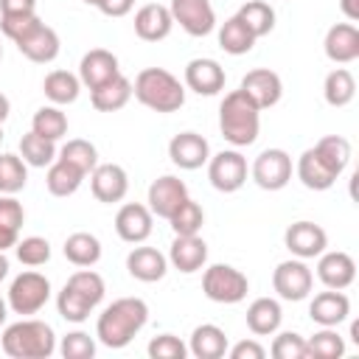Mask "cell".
<instances>
[{
	"instance_id": "6da1fadb",
	"label": "cell",
	"mask_w": 359,
	"mask_h": 359,
	"mask_svg": "<svg viewBox=\"0 0 359 359\" xmlns=\"http://www.w3.org/2000/svg\"><path fill=\"white\" fill-rule=\"evenodd\" d=\"M149 323V306L140 297H118L112 300L95 323V337L101 345L118 351L126 348Z\"/></svg>"
},
{
	"instance_id": "7a4b0ae2",
	"label": "cell",
	"mask_w": 359,
	"mask_h": 359,
	"mask_svg": "<svg viewBox=\"0 0 359 359\" xmlns=\"http://www.w3.org/2000/svg\"><path fill=\"white\" fill-rule=\"evenodd\" d=\"M132 95L151 112H177L185 104V84L165 67H143L135 76Z\"/></svg>"
},
{
	"instance_id": "3957f363",
	"label": "cell",
	"mask_w": 359,
	"mask_h": 359,
	"mask_svg": "<svg viewBox=\"0 0 359 359\" xmlns=\"http://www.w3.org/2000/svg\"><path fill=\"white\" fill-rule=\"evenodd\" d=\"M219 129L230 146H252L261 129V109L241 90H230L219 104Z\"/></svg>"
},
{
	"instance_id": "277c9868",
	"label": "cell",
	"mask_w": 359,
	"mask_h": 359,
	"mask_svg": "<svg viewBox=\"0 0 359 359\" xmlns=\"http://www.w3.org/2000/svg\"><path fill=\"white\" fill-rule=\"evenodd\" d=\"M0 345H3V353L11 359H48L56 351V334L48 323L22 317L6 325Z\"/></svg>"
},
{
	"instance_id": "5b68a950",
	"label": "cell",
	"mask_w": 359,
	"mask_h": 359,
	"mask_svg": "<svg viewBox=\"0 0 359 359\" xmlns=\"http://www.w3.org/2000/svg\"><path fill=\"white\" fill-rule=\"evenodd\" d=\"M202 292L213 303L233 306V303H241L247 297L250 280L241 269H236L230 264H210L202 275Z\"/></svg>"
},
{
	"instance_id": "8992f818",
	"label": "cell",
	"mask_w": 359,
	"mask_h": 359,
	"mask_svg": "<svg viewBox=\"0 0 359 359\" xmlns=\"http://www.w3.org/2000/svg\"><path fill=\"white\" fill-rule=\"evenodd\" d=\"M48 300H50V280H48L42 272H34V269L20 272V275L11 280L8 292H6L8 309H11L14 314H22V317L36 314Z\"/></svg>"
},
{
	"instance_id": "52a82bcc",
	"label": "cell",
	"mask_w": 359,
	"mask_h": 359,
	"mask_svg": "<svg viewBox=\"0 0 359 359\" xmlns=\"http://www.w3.org/2000/svg\"><path fill=\"white\" fill-rule=\"evenodd\" d=\"M311 286H314V275L303 258L280 261L272 272V289L278 292L280 300H292V303L306 300Z\"/></svg>"
},
{
	"instance_id": "ba28073f",
	"label": "cell",
	"mask_w": 359,
	"mask_h": 359,
	"mask_svg": "<svg viewBox=\"0 0 359 359\" xmlns=\"http://www.w3.org/2000/svg\"><path fill=\"white\" fill-rule=\"evenodd\" d=\"M208 180L216 191L233 194L247 182V160L238 149H222L208 160Z\"/></svg>"
},
{
	"instance_id": "9c48e42d",
	"label": "cell",
	"mask_w": 359,
	"mask_h": 359,
	"mask_svg": "<svg viewBox=\"0 0 359 359\" xmlns=\"http://www.w3.org/2000/svg\"><path fill=\"white\" fill-rule=\"evenodd\" d=\"M252 180L264 191H280L292 180V157L283 149H264L250 168Z\"/></svg>"
},
{
	"instance_id": "30bf717a",
	"label": "cell",
	"mask_w": 359,
	"mask_h": 359,
	"mask_svg": "<svg viewBox=\"0 0 359 359\" xmlns=\"http://www.w3.org/2000/svg\"><path fill=\"white\" fill-rule=\"evenodd\" d=\"M168 11L174 25H180L188 36H208L216 28V11L210 0H171Z\"/></svg>"
},
{
	"instance_id": "8fae6325",
	"label": "cell",
	"mask_w": 359,
	"mask_h": 359,
	"mask_svg": "<svg viewBox=\"0 0 359 359\" xmlns=\"http://www.w3.org/2000/svg\"><path fill=\"white\" fill-rule=\"evenodd\" d=\"M238 90H241L258 109H269V107H275V104L280 101V95H283V81H280V76H278L275 70H269V67H255V70H250V73L241 79Z\"/></svg>"
},
{
	"instance_id": "7c38bea8",
	"label": "cell",
	"mask_w": 359,
	"mask_h": 359,
	"mask_svg": "<svg viewBox=\"0 0 359 359\" xmlns=\"http://www.w3.org/2000/svg\"><path fill=\"white\" fill-rule=\"evenodd\" d=\"M90 191L104 205L121 202L126 196V191H129V174H126V168L118 165V163H98L90 171Z\"/></svg>"
},
{
	"instance_id": "4fadbf2b",
	"label": "cell",
	"mask_w": 359,
	"mask_h": 359,
	"mask_svg": "<svg viewBox=\"0 0 359 359\" xmlns=\"http://www.w3.org/2000/svg\"><path fill=\"white\" fill-rule=\"evenodd\" d=\"M151 227H154V213L149 210V205L126 202L115 213V233L126 244H143L151 236Z\"/></svg>"
},
{
	"instance_id": "5bb4252c",
	"label": "cell",
	"mask_w": 359,
	"mask_h": 359,
	"mask_svg": "<svg viewBox=\"0 0 359 359\" xmlns=\"http://www.w3.org/2000/svg\"><path fill=\"white\" fill-rule=\"evenodd\" d=\"M283 244L294 258H317L328 247V233L314 222H294L283 233Z\"/></svg>"
},
{
	"instance_id": "9a60e30c",
	"label": "cell",
	"mask_w": 359,
	"mask_h": 359,
	"mask_svg": "<svg viewBox=\"0 0 359 359\" xmlns=\"http://www.w3.org/2000/svg\"><path fill=\"white\" fill-rule=\"evenodd\" d=\"M14 45H17V50H20L28 62H34V65H48V62H53V59L59 56V50H62L59 34H56L50 25H45L42 20H39L22 39H17Z\"/></svg>"
},
{
	"instance_id": "2e32d148",
	"label": "cell",
	"mask_w": 359,
	"mask_h": 359,
	"mask_svg": "<svg viewBox=\"0 0 359 359\" xmlns=\"http://www.w3.org/2000/svg\"><path fill=\"white\" fill-rule=\"evenodd\" d=\"M185 199H188V185H185L180 177H174V174L157 177V180L149 185V196H146L149 210H151L154 216H160V219H168Z\"/></svg>"
},
{
	"instance_id": "e0dca14e",
	"label": "cell",
	"mask_w": 359,
	"mask_h": 359,
	"mask_svg": "<svg viewBox=\"0 0 359 359\" xmlns=\"http://www.w3.org/2000/svg\"><path fill=\"white\" fill-rule=\"evenodd\" d=\"M168 157L182 171H196L210 160V143L196 132H180L168 143Z\"/></svg>"
},
{
	"instance_id": "ac0fdd59",
	"label": "cell",
	"mask_w": 359,
	"mask_h": 359,
	"mask_svg": "<svg viewBox=\"0 0 359 359\" xmlns=\"http://www.w3.org/2000/svg\"><path fill=\"white\" fill-rule=\"evenodd\" d=\"M224 67L216 62V59H208V56H199V59H191L185 65V87L194 90L196 95H216L224 90Z\"/></svg>"
},
{
	"instance_id": "d6986e66",
	"label": "cell",
	"mask_w": 359,
	"mask_h": 359,
	"mask_svg": "<svg viewBox=\"0 0 359 359\" xmlns=\"http://www.w3.org/2000/svg\"><path fill=\"white\" fill-rule=\"evenodd\" d=\"M317 278L325 289H348L356 280V261L342 252V250H331V252H320L317 255Z\"/></svg>"
},
{
	"instance_id": "ffe728a7",
	"label": "cell",
	"mask_w": 359,
	"mask_h": 359,
	"mask_svg": "<svg viewBox=\"0 0 359 359\" xmlns=\"http://www.w3.org/2000/svg\"><path fill=\"white\" fill-rule=\"evenodd\" d=\"M351 314V300L342 289H325L320 294H314V300L309 303V317L317 325L325 328H337L339 323H345Z\"/></svg>"
},
{
	"instance_id": "44dd1931",
	"label": "cell",
	"mask_w": 359,
	"mask_h": 359,
	"mask_svg": "<svg viewBox=\"0 0 359 359\" xmlns=\"http://www.w3.org/2000/svg\"><path fill=\"white\" fill-rule=\"evenodd\" d=\"M323 50L334 65H348L359 59V28L353 22H337L325 31Z\"/></svg>"
},
{
	"instance_id": "7402d4cb",
	"label": "cell",
	"mask_w": 359,
	"mask_h": 359,
	"mask_svg": "<svg viewBox=\"0 0 359 359\" xmlns=\"http://www.w3.org/2000/svg\"><path fill=\"white\" fill-rule=\"evenodd\" d=\"M205 261H208V244L199 233L196 236H174L171 250H168V264L174 269L194 275L205 266Z\"/></svg>"
},
{
	"instance_id": "603a6c76",
	"label": "cell",
	"mask_w": 359,
	"mask_h": 359,
	"mask_svg": "<svg viewBox=\"0 0 359 359\" xmlns=\"http://www.w3.org/2000/svg\"><path fill=\"white\" fill-rule=\"evenodd\" d=\"M171 28H174V17L163 3H146L135 14V34L143 42H160L171 34Z\"/></svg>"
},
{
	"instance_id": "cb8c5ba5",
	"label": "cell",
	"mask_w": 359,
	"mask_h": 359,
	"mask_svg": "<svg viewBox=\"0 0 359 359\" xmlns=\"http://www.w3.org/2000/svg\"><path fill=\"white\" fill-rule=\"evenodd\" d=\"M118 73H121L118 56L112 50H107V48H93L79 62V81L84 87H90V90L98 87V84H104V81H109Z\"/></svg>"
},
{
	"instance_id": "d4e9b609",
	"label": "cell",
	"mask_w": 359,
	"mask_h": 359,
	"mask_svg": "<svg viewBox=\"0 0 359 359\" xmlns=\"http://www.w3.org/2000/svg\"><path fill=\"white\" fill-rule=\"evenodd\" d=\"M126 272L140 283L163 280L168 272V258L157 247H135L126 255Z\"/></svg>"
},
{
	"instance_id": "484cf974",
	"label": "cell",
	"mask_w": 359,
	"mask_h": 359,
	"mask_svg": "<svg viewBox=\"0 0 359 359\" xmlns=\"http://www.w3.org/2000/svg\"><path fill=\"white\" fill-rule=\"evenodd\" d=\"M129 98H132V81L123 73H118L109 81H104V84L90 90V104L98 112H118V109H123L129 104Z\"/></svg>"
},
{
	"instance_id": "4316f807",
	"label": "cell",
	"mask_w": 359,
	"mask_h": 359,
	"mask_svg": "<svg viewBox=\"0 0 359 359\" xmlns=\"http://www.w3.org/2000/svg\"><path fill=\"white\" fill-rule=\"evenodd\" d=\"M244 317H247V328L255 337H272L280 328L283 311H280V303L275 297H255L247 306V314Z\"/></svg>"
},
{
	"instance_id": "83f0119b",
	"label": "cell",
	"mask_w": 359,
	"mask_h": 359,
	"mask_svg": "<svg viewBox=\"0 0 359 359\" xmlns=\"http://www.w3.org/2000/svg\"><path fill=\"white\" fill-rule=\"evenodd\" d=\"M188 353L196 359H222L227 353V334L213 323H202L191 331Z\"/></svg>"
},
{
	"instance_id": "f1b7e54d",
	"label": "cell",
	"mask_w": 359,
	"mask_h": 359,
	"mask_svg": "<svg viewBox=\"0 0 359 359\" xmlns=\"http://www.w3.org/2000/svg\"><path fill=\"white\" fill-rule=\"evenodd\" d=\"M297 180L309 188V191H328L334 182H337V174L320 160V154L314 149H306L300 157H297Z\"/></svg>"
},
{
	"instance_id": "f546056e",
	"label": "cell",
	"mask_w": 359,
	"mask_h": 359,
	"mask_svg": "<svg viewBox=\"0 0 359 359\" xmlns=\"http://www.w3.org/2000/svg\"><path fill=\"white\" fill-rule=\"evenodd\" d=\"M84 177H87V174H84L81 168H76L73 163L56 157V160L48 165L45 185H48V191H50L53 196H73V194L81 188Z\"/></svg>"
},
{
	"instance_id": "4dcf8cb0",
	"label": "cell",
	"mask_w": 359,
	"mask_h": 359,
	"mask_svg": "<svg viewBox=\"0 0 359 359\" xmlns=\"http://www.w3.org/2000/svg\"><path fill=\"white\" fill-rule=\"evenodd\" d=\"M42 93H45V98H48L50 104L65 107V104H73V101L79 98L81 81H79V76L70 73V70H50V73L45 76V81H42Z\"/></svg>"
},
{
	"instance_id": "1f68e13d",
	"label": "cell",
	"mask_w": 359,
	"mask_h": 359,
	"mask_svg": "<svg viewBox=\"0 0 359 359\" xmlns=\"http://www.w3.org/2000/svg\"><path fill=\"white\" fill-rule=\"evenodd\" d=\"M65 258L73 264V266H95L101 261V241L93 236V233H70L65 238V247H62Z\"/></svg>"
},
{
	"instance_id": "d6a6232c",
	"label": "cell",
	"mask_w": 359,
	"mask_h": 359,
	"mask_svg": "<svg viewBox=\"0 0 359 359\" xmlns=\"http://www.w3.org/2000/svg\"><path fill=\"white\" fill-rule=\"evenodd\" d=\"M252 45H255V36L250 34V28H247L236 14L227 17V20L219 25V48H222L224 53H230V56H244V53L252 50Z\"/></svg>"
},
{
	"instance_id": "836d02e7",
	"label": "cell",
	"mask_w": 359,
	"mask_h": 359,
	"mask_svg": "<svg viewBox=\"0 0 359 359\" xmlns=\"http://www.w3.org/2000/svg\"><path fill=\"white\" fill-rule=\"evenodd\" d=\"M323 95H325V104H331V107H348L356 95L353 73L345 67H334L323 81Z\"/></svg>"
},
{
	"instance_id": "e575fe53",
	"label": "cell",
	"mask_w": 359,
	"mask_h": 359,
	"mask_svg": "<svg viewBox=\"0 0 359 359\" xmlns=\"http://www.w3.org/2000/svg\"><path fill=\"white\" fill-rule=\"evenodd\" d=\"M311 149L320 154V160H323L337 177H339V174L348 168V163H351V140L342 137V135H325V137H320Z\"/></svg>"
},
{
	"instance_id": "d590c367",
	"label": "cell",
	"mask_w": 359,
	"mask_h": 359,
	"mask_svg": "<svg viewBox=\"0 0 359 359\" xmlns=\"http://www.w3.org/2000/svg\"><path fill=\"white\" fill-rule=\"evenodd\" d=\"M236 17L250 28V34H252L255 39L266 36V34L275 28V8H272L269 3H264V0H247V3L236 11Z\"/></svg>"
},
{
	"instance_id": "8d00e7d4",
	"label": "cell",
	"mask_w": 359,
	"mask_h": 359,
	"mask_svg": "<svg viewBox=\"0 0 359 359\" xmlns=\"http://www.w3.org/2000/svg\"><path fill=\"white\" fill-rule=\"evenodd\" d=\"M31 132L42 135L45 140H62L67 135V115L56 107V104H48V107H39L34 112V121H31Z\"/></svg>"
},
{
	"instance_id": "74e56055",
	"label": "cell",
	"mask_w": 359,
	"mask_h": 359,
	"mask_svg": "<svg viewBox=\"0 0 359 359\" xmlns=\"http://www.w3.org/2000/svg\"><path fill=\"white\" fill-rule=\"evenodd\" d=\"M56 143L53 140H45L42 135H36V132H28V135H22L20 137V157L28 163V165H34V168H45V165H50L53 160H56Z\"/></svg>"
},
{
	"instance_id": "f35d334b",
	"label": "cell",
	"mask_w": 359,
	"mask_h": 359,
	"mask_svg": "<svg viewBox=\"0 0 359 359\" xmlns=\"http://www.w3.org/2000/svg\"><path fill=\"white\" fill-rule=\"evenodd\" d=\"M168 224H171L174 236H196V233L202 230V224H205V210H202L199 202H194V199L188 196V199L168 216Z\"/></svg>"
},
{
	"instance_id": "ab89813d",
	"label": "cell",
	"mask_w": 359,
	"mask_h": 359,
	"mask_svg": "<svg viewBox=\"0 0 359 359\" xmlns=\"http://www.w3.org/2000/svg\"><path fill=\"white\" fill-rule=\"evenodd\" d=\"M28 182V163L20 154H0V194H17Z\"/></svg>"
},
{
	"instance_id": "60d3db41",
	"label": "cell",
	"mask_w": 359,
	"mask_h": 359,
	"mask_svg": "<svg viewBox=\"0 0 359 359\" xmlns=\"http://www.w3.org/2000/svg\"><path fill=\"white\" fill-rule=\"evenodd\" d=\"M306 348H309V356L314 359H339L345 353V339L337 334V328L320 325V331L306 339Z\"/></svg>"
},
{
	"instance_id": "b9f144b4",
	"label": "cell",
	"mask_w": 359,
	"mask_h": 359,
	"mask_svg": "<svg viewBox=\"0 0 359 359\" xmlns=\"http://www.w3.org/2000/svg\"><path fill=\"white\" fill-rule=\"evenodd\" d=\"M56 157L73 163V165L81 168L84 174H90V171L98 165V149H95L90 140H84V137H73V140H67V143L59 149Z\"/></svg>"
},
{
	"instance_id": "7bdbcfd3",
	"label": "cell",
	"mask_w": 359,
	"mask_h": 359,
	"mask_svg": "<svg viewBox=\"0 0 359 359\" xmlns=\"http://www.w3.org/2000/svg\"><path fill=\"white\" fill-rule=\"evenodd\" d=\"M67 286L76 289L90 306H98V303L104 300V292H107L104 278H101L98 272H93L90 266H81L79 272H73V275L67 278Z\"/></svg>"
},
{
	"instance_id": "ee69618b",
	"label": "cell",
	"mask_w": 359,
	"mask_h": 359,
	"mask_svg": "<svg viewBox=\"0 0 359 359\" xmlns=\"http://www.w3.org/2000/svg\"><path fill=\"white\" fill-rule=\"evenodd\" d=\"M93 309H95V306H90V303H87L76 289H70L67 283H65L62 292L56 294V311H59L67 323H84Z\"/></svg>"
},
{
	"instance_id": "f6af8a7d",
	"label": "cell",
	"mask_w": 359,
	"mask_h": 359,
	"mask_svg": "<svg viewBox=\"0 0 359 359\" xmlns=\"http://www.w3.org/2000/svg\"><path fill=\"white\" fill-rule=\"evenodd\" d=\"M14 252H17V261L25 264V266H42V264L50 261V244L42 236H28L22 241L17 238Z\"/></svg>"
},
{
	"instance_id": "bcb514c9",
	"label": "cell",
	"mask_w": 359,
	"mask_h": 359,
	"mask_svg": "<svg viewBox=\"0 0 359 359\" xmlns=\"http://www.w3.org/2000/svg\"><path fill=\"white\" fill-rule=\"evenodd\" d=\"M269 353L275 359H309V348H306V337L294 334V331H283L272 339Z\"/></svg>"
},
{
	"instance_id": "7dc6e473",
	"label": "cell",
	"mask_w": 359,
	"mask_h": 359,
	"mask_svg": "<svg viewBox=\"0 0 359 359\" xmlns=\"http://www.w3.org/2000/svg\"><path fill=\"white\" fill-rule=\"evenodd\" d=\"M59 353L65 359H93L95 356V339L84 331H70L59 342Z\"/></svg>"
},
{
	"instance_id": "c3c4849f",
	"label": "cell",
	"mask_w": 359,
	"mask_h": 359,
	"mask_svg": "<svg viewBox=\"0 0 359 359\" xmlns=\"http://www.w3.org/2000/svg\"><path fill=\"white\" fill-rule=\"evenodd\" d=\"M146 351H149L151 359H185L188 345L180 337H174V334H160V337H154L149 342Z\"/></svg>"
},
{
	"instance_id": "681fc988",
	"label": "cell",
	"mask_w": 359,
	"mask_h": 359,
	"mask_svg": "<svg viewBox=\"0 0 359 359\" xmlns=\"http://www.w3.org/2000/svg\"><path fill=\"white\" fill-rule=\"evenodd\" d=\"M36 22H39L36 11H34V14H0V31H3V36H8L11 42L22 39Z\"/></svg>"
},
{
	"instance_id": "f907efd6",
	"label": "cell",
	"mask_w": 359,
	"mask_h": 359,
	"mask_svg": "<svg viewBox=\"0 0 359 359\" xmlns=\"http://www.w3.org/2000/svg\"><path fill=\"white\" fill-rule=\"evenodd\" d=\"M22 222H25V210H22L20 199H14V194H0V224L20 233Z\"/></svg>"
},
{
	"instance_id": "816d5d0a",
	"label": "cell",
	"mask_w": 359,
	"mask_h": 359,
	"mask_svg": "<svg viewBox=\"0 0 359 359\" xmlns=\"http://www.w3.org/2000/svg\"><path fill=\"white\" fill-rule=\"evenodd\" d=\"M227 353H230V359H264L266 348L258 339H241L233 348H227Z\"/></svg>"
},
{
	"instance_id": "f5cc1de1",
	"label": "cell",
	"mask_w": 359,
	"mask_h": 359,
	"mask_svg": "<svg viewBox=\"0 0 359 359\" xmlns=\"http://www.w3.org/2000/svg\"><path fill=\"white\" fill-rule=\"evenodd\" d=\"M132 6H135V0H101L95 8L107 17H126L132 11Z\"/></svg>"
},
{
	"instance_id": "db71d44e",
	"label": "cell",
	"mask_w": 359,
	"mask_h": 359,
	"mask_svg": "<svg viewBox=\"0 0 359 359\" xmlns=\"http://www.w3.org/2000/svg\"><path fill=\"white\" fill-rule=\"evenodd\" d=\"M36 0H0V14H34Z\"/></svg>"
},
{
	"instance_id": "11a10c76",
	"label": "cell",
	"mask_w": 359,
	"mask_h": 359,
	"mask_svg": "<svg viewBox=\"0 0 359 359\" xmlns=\"http://www.w3.org/2000/svg\"><path fill=\"white\" fill-rule=\"evenodd\" d=\"M17 244V230H11V227H6V224H0V252H6V250H11Z\"/></svg>"
},
{
	"instance_id": "9f6ffc18",
	"label": "cell",
	"mask_w": 359,
	"mask_h": 359,
	"mask_svg": "<svg viewBox=\"0 0 359 359\" xmlns=\"http://www.w3.org/2000/svg\"><path fill=\"white\" fill-rule=\"evenodd\" d=\"M339 8L351 22H359V0H339Z\"/></svg>"
},
{
	"instance_id": "6f0895ef",
	"label": "cell",
	"mask_w": 359,
	"mask_h": 359,
	"mask_svg": "<svg viewBox=\"0 0 359 359\" xmlns=\"http://www.w3.org/2000/svg\"><path fill=\"white\" fill-rule=\"evenodd\" d=\"M8 112H11V101H8V98L0 93V123L8 118Z\"/></svg>"
},
{
	"instance_id": "680465c9",
	"label": "cell",
	"mask_w": 359,
	"mask_h": 359,
	"mask_svg": "<svg viewBox=\"0 0 359 359\" xmlns=\"http://www.w3.org/2000/svg\"><path fill=\"white\" fill-rule=\"evenodd\" d=\"M8 258H6V252H0V280H6L8 278Z\"/></svg>"
},
{
	"instance_id": "91938a15",
	"label": "cell",
	"mask_w": 359,
	"mask_h": 359,
	"mask_svg": "<svg viewBox=\"0 0 359 359\" xmlns=\"http://www.w3.org/2000/svg\"><path fill=\"white\" fill-rule=\"evenodd\" d=\"M6 317H8V303H6L3 297H0V325L6 323Z\"/></svg>"
},
{
	"instance_id": "94428289",
	"label": "cell",
	"mask_w": 359,
	"mask_h": 359,
	"mask_svg": "<svg viewBox=\"0 0 359 359\" xmlns=\"http://www.w3.org/2000/svg\"><path fill=\"white\" fill-rule=\"evenodd\" d=\"M351 339L359 345V323H353V325H351Z\"/></svg>"
},
{
	"instance_id": "6125c7cd",
	"label": "cell",
	"mask_w": 359,
	"mask_h": 359,
	"mask_svg": "<svg viewBox=\"0 0 359 359\" xmlns=\"http://www.w3.org/2000/svg\"><path fill=\"white\" fill-rule=\"evenodd\" d=\"M81 3H87V6H98L101 0H81Z\"/></svg>"
},
{
	"instance_id": "be15d7a7",
	"label": "cell",
	"mask_w": 359,
	"mask_h": 359,
	"mask_svg": "<svg viewBox=\"0 0 359 359\" xmlns=\"http://www.w3.org/2000/svg\"><path fill=\"white\" fill-rule=\"evenodd\" d=\"M0 140H3V123H0Z\"/></svg>"
},
{
	"instance_id": "e7e4bbea",
	"label": "cell",
	"mask_w": 359,
	"mask_h": 359,
	"mask_svg": "<svg viewBox=\"0 0 359 359\" xmlns=\"http://www.w3.org/2000/svg\"><path fill=\"white\" fill-rule=\"evenodd\" d=\"M0 59H3V45H0Z\"/></svg>"
}]
</instances>
